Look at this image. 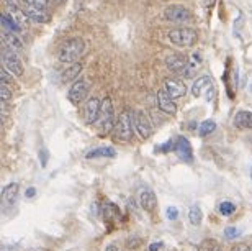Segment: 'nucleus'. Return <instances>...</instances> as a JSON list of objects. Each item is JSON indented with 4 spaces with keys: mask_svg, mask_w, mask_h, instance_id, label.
Returning a JSON list of instances; mask_svg holds the SVG:
<instances>
[{
    "mask_svg": "<svg viewBox=\"0 0 252 251\" xmlns=\"http://www.w3.org/2000/svg\"><path fill=\"white\" fill-rule=\"evenodd\" d=\"M2 41H3V44H5V48L12 49V51H15V53L23 51V43H21L18 33H13V31H3Z\"/></svg>",
    "mask_w": 252,
    "mask_h": 251,
    "instance_id": "4468645a",
    "label": "nucleus"
},
{
    "mask_svg": "<svg viewBox=\"0 0 252 251\" xmlns=\"http://www.w3.org/2000/svg\"><path fill=\"white\" fill-rule=\"evenodd\" d=\"M174 145H175V143L167 141L165 145H162V146L159 148V151H164V153H165V151H169V150H174Z\"/></svg>",
    "mask_w": 252,
    "mask_h": 251,
    "instance_id": "473e14b6",
    "label": "nucleus"
},
{
    "mask_svg": "<svg viewBox=\"0 0 252 251\" xmlns=\"http://www.w3.org/2000/svg\"><path fill=\"white\" fill-rule=\"evenodd\" d=\"M216 251H221V250H219V248H218V250H216Z\"/></svg>",
    "mask_w": 252,
    "mask_h": 251,
    "instance_id": "58836bf2",
    "label": "nucleus"
},
{
    "mask_svg": "<svg viewBox=\"0 0 252 251\" xmlns=\"http://www.w3.org/2000/svg\"><path fill=\"white\" fill-rule=\"evenodd\" d=\"M174 151L177 153L180 158L185 159V161H192L193 158V151H192V146H190V141L187 138H179L174 145Z\"/></svg>",
    "mask_w": 252,
    "mask_h": 251,
    "instance_id": "dca6fc26",
    "label": "nucleus"
},
{
    "mask_svg": "<svg viewBox=\"0 0 252 251\" xmlns=\"http://www.w3.org/2000/svg\"><path fill=\"white\" fill-rule=\"evenodd\" d=\"M157 105H159L161 112H164V114H167V115L177 114V107L174 104V98H170L165 91L157 92Z\"/></svg>",
    "mask_w": 252,
    "mask_h": 251,
    "instance_id": "ddd939ff",
    "label": "nucleus"
},
{
    "mask_svg": "<svg viewBox=\"0 0 252 251\" xmlns=\"http://www.w3.org/2000/svg\"><path fill=\"white\" fill-rule=\"evenodd\" d=\"M236 205H234L233 202H229V200H224V202L219 204V213L224 215V217H229V215H233L234 212H236Z\"/></svg>",
    "mask_w": 252,
    "mask_h": 251,
    "instance_id": "a878e982",
    "label": "nucleus"
},
{
    "mask_svg": "<svg viewBox=\"0 0 252 251\" xmlns=\"http://www.w3.org/2000/svg\"><path fill=\"white\" fill-rule=\"evenodd\" d=\"M162 246H164V243H162V241H154V243L149 245V251H159Z\"/></svg>",
    "mask_w": 252,
    "mask_h": 251,
    "instance_id": "2f4dec72",
    "label": "nucleus"
},
{
    "mask_svg": "<svg viewBox=\"0 0 252 251\" xmlns=\"http://www.w3.org/2000/svg\"><path fill=\"white\" fill-rule=\"evenodd\" d=\"M80 71H82V64L80 62H75V64H71L69 68H66L61 74L62 82H71V80H75L79 77Z\"/></svg>",
    "mask_w": 252,
    "mask_h": 251,
    "instance_id": "412c9836",
    "label": "nucleus"
},
{
    "mask_svg": "<svg viewBox=\"0 0 252 251\" xmlns=\"http://www.w3.org/2000/svg\"><path fill=\"white\" fill-rule=\"evenodd\" d=\"M188 220L193 227H200L201 225V220H203V213L198 205H192L190 210H188Z\"/></svg>",
    "mask_w": 252,
    "mask_h": 251,
    "instance_id": "4be33fe9",
    "label": "nucleus"
},
{
    "mask_svg": "<svg viewBox=\"0 0 252 251\" xmlns=\"http://www.w3.org/2000/svg\"><path fill=\"white\" fill-rule=\"evenodd\" d=\"M7 5H17V0H5Z\"/></svg>",
    "mask_w": 252,
    "mask_h": 251,
    "instance_id": "4c0bfd02",
    "label": "nucleus"
},
{
    "mask_svg": "<svg viewBox=\"0 0 252 251\" xmlns=\"http://www.w3.org/2000/svg\"><path fill=\"white\" fill-rule=\"evenodd\" d=\"M169 39L180 48H192L198 41V33L193 28H177L169 31Z\"/></svg>",
    "mask_w": 252,
    "mask_h": 251,
    "instance_id": "20e7f679",
    "label": "nucleus"
},
{
    "mask_svg": "<svg viewBox=\"0 0 252 251\" xmlns=\"http://www.w3.org/2000/svg\"><path fill=\"white\" fill-rule=\"evenodd\" d=\"M105 251H123V250H121L120 246H116V245H108L105 248Z\"/></svg>",
    "mask_w": 252,
    "mask_h": 251,
    "instance_id": "f704fd0d",
    "label": "nucleus"
},
{
    "mask_svg": "<svg viewBox=\"0 0 252 251\" xmlns=\"http://www.w3.org/2000/svg\"><path fill=\"white\" fill-rule=\"evenodd\" d=\"M164 91L167 92V96L170 98H180L187 94V87H185V84L179 79H165Z\"/></svg>",
    "mask_w": 252,
    "mask_h": 251,
    "instance_id": "f8f14e48",
    "label": "nucleus"
},
{
    "mask_svg": "<svg viewBox=\"0 0 252 251\" xmlns=\"http://www.w3.org/2000/svg\"><path fill=\"white\" fill-rule=\"evenodd\" d=\"M234 127L241 130H249L252 128V112L249 110H241L234 116Z\"/></svg>",
    "mask_w": 252,
    "mask_h": 251,
    "instance_id": "a211bd4d",
    "label": "nucleus"
},
{
    "mask_svg": "<svg viewBox=\"0 0 252 251\" xmlns=\"http://www.w3.org/2000/svg\"><path fill=\"white\" fill-rule=\"evenodd\" d=\"M251 176H252V174H251Z\"/></svg>",
    "mask_w": 252,
    "mask_h": 251,
    "instance_id": "a19ab883",
    "label": "nucleus"
},
{
    "mask_svg": "<svg viewBox=\"0 0 252 251\" xmlns=\"http://www.w3.org/2000/svg\"><path fill=\"white\" fill-rule=\"evenodd\" d=\"M7 15L10 17V19L15 21V23L20 26L21 30L25 28L26 25H28V17H26V13L21 10V8H18V5H7Z\"/></svg>",
    "mask_w": 252,
    "mask_h": 251,
    "instance_id": "2eb2a0df",
    "label": "nucleus"
},
{
    "mask_svg": "<svg viewBox=\"0 0 252 251\" xmlns=\"http://www.w3.org/2000/svg\"><path fill=\"white\" fill-rule=\"evenodd\" d=\"M167 217H169V220H175V218L179 217V210L175 207H169L167 209Z\"/></svg>",
    "mask_w": 252,
    "mask_h": 251,
    "instance_id": "7c9ffc66",
    "label": "nucleus"
},
{
    "mask_svg": "<svg viewBox=\"0 0 252 251\" xmlns=\"http://www.w3.org/2000/svg\"><path fill=\"white\" fill-rule=\"evenodd\" d=\"M18 194H20V186L17 182L8 184V186H5V189H3V200L8 205H15L18 200Z\"/></svg>",
    "mask_w": 252,
    "mask_h": 251,
    "instance_id": "6ab92c4d",
    "label": "nucleus"
},
{
    "mask_svg": "<svg viewBox=\"0 0 252 251\" xmlns=\"http://www.w3.org/2000/svg\"><path fill=\"white\" fill-rule=\"evenodd\" d=\"M249 251H252V248H249Z\"/></svg>",
    "mask_w": 252,
    "mask_h": 251,
    "instance_id": "ea45409f",
    "label": "nucleus"
},
{
    "mask_svg": "<svg viewBox=\"0 0 252 251\" xmlns=\"http://www.w3.org/2000/svg\"><path fill=\"white\" fill-rule=\"evenodd\" d=\"M134 130H136L138 135L144 138V140L152 135V123L149 116L144 114L143 110L134 112Z\"/></svg>",
    "mask_w": 252,
    "mask_h": 251,
    "instance_id": "6e6552de",
    "label": "nucleus"
},
{
    "mask_svg": "<svg viewBox=\"0 0 252 251\" xmlns=\"http://www.w3.org/2000/svg\"><path fill=\"white\" fill-rule=\"evenodd\" d=\"M100 109H102V102L98 100L97 97H90L85 104L84 109V120L87 125L97 123L98 122V116H100Z\"/></svg>",
    "mask_w": 252,
    "mask_h": 251,
    "instance_id": "9b49d317",
    "label": "nucleus"
},
{
    "mask_svg": "<svg viewBox=\"0 0 252 251\" xmlns=\"http://www.w3.org/2000/svg\"><path fill=\"white\" fill-rule=\"evenodd\" d=\"M23 12L26 13V17H28V19H30L31 21H35V23H44V21L48 20L46 12L41 10V8H36V7L25 5Z\"/></svg>",
    "mask_w": 252,
    "mask_h": 251,
    "instance_id": "aec40b11",
    "label": "nucleus"
},
{
    "mask_svg": "<svg viewBox=\"0 0 252 251\" xmlns=\"http://www.w3.org/2000/svg\"><path fill=\"white\" fill-rule=\"evenodd\" d=\"M89 91H90V84L85 79H79L71 86L69 92H67V98H69L72 104L77 105L89 97Z\"/></svg>",
    "mask_w": 252,
    "mask_h": 251,
    "instance_id": "0eeeda50",
    "label": "nucleus"
},
{
    "mask_svg": "<svg viewBox=\"0 0 252 251\" xmlns=\"http://www.w3.org/2000/svg\"><path fill=\"white\" fill-rule=\"evenodd\" d=\"M239 235H241V232L237 230L236 227H228L226 230H224V236H226V240H236Z\"/></svg>",
    "mask_w": 252,
    "mask_h": 251,
    "instance_id": "c85d7f7f",
    "label": "nucleus"
},
{
    "mask_svg": "<svg viewBox=\"0 0 252 251\" xmlns=\"http://www.w3.org/2000/svg\"><path fill=\"white\" fill-rule=\"evenodd\" d=\"M0 94H2V102H3V104H7V102L12 98V89H10V86H8L7 82L0 84Z\"/></svg>",
    "mask_w": 252,
    "mask_h": 251,
    "instance_id": "bb28decb",
    "label": "nucleus"
},
{
    "mask_svg": "<svg viewBox=\"0 0 252 251\" xmlns=\"http://www.w3.org/2000/svg\"><path fill=\"white\" fill-rule=\"evenodd\" d=\"M115 110L113 104H111L110 97H105L102 100V109H100V116H98V127H100L102 135H107L111 128H115Z\"/></svg>",
    "mask_w": 252,
    "mask_h": 251,
    "instance_id": "7ed1b4c3",
    "label": "nucleus"
},
{
    "mask_svg": "<svg viewBox=\"0 0 252 251\" xmlns=\"http://www.w3.org/2000/svg\"><path fill=\"white\" fill-rule=\"evenodd\" d=\"M216 250L218 248L215 246L213 241H205V243L200 246V251H216Z\"/></svg>",
    "mask_w": 252,
    "mask_h": 251,
    "instance_id": "c756f323",
    "label": "nucleus"
},
{
    "mask_svg": "<svg viewBox=\"0 0 252 251\" xmlns=\"http://www.w3.org/2000/svg\"><path fill=\"white\" fill-rule=\"evenodd\" d=\"M192 94L195 97H201L203 94H206V98H213V94H215V87H213V82H211L210 76H201L198 77L192 86Z\"/></svg>",
    "mask_w": 252,
    "mask_h": 251,
    "instance_id": "1a4fd4ad",
    "label": "nucleus"
},
{
    "mask_svg": "<svg viewBox=\"0 0 252 251\" xmlns=\"http://www.w3.org/2000/svg\"><path fill=\"white\" fill-rule=\"evenodd\" d=\"M164 19L172 23H187L192 19V13L183 5H169L164 10Z\"/></svg>",
    "mask_w": 252,
    "mask_h": 251,
    "instance_id": "423d86ee",
    "label": "nucleus"
},
{
    "mask_svg": "<svg viewBox=\"0 0 252 251\" xmlns=\"http://www.w3.org/2000/svg\"><path fill=\"white\" fill-rule=\"evenodd\" d=\"M165 64H167V68L172 71L174 74L187 77V73H188V58L182 56V55H170L167 59H165Z\"/></svg>",
    "mask_w": 252,
    "mask_h": 251,
    "instance_id": "9d476101",
    "label": "nucleus"
},
{
    "mask_svg": "<svg viewBox=\"0 0 252 251\" xmlns=\"http://www.w3.org/2000/svg\"><path fill=\"white\" fill-rule=\"evenodd\" d=\"M84 49L85 44L82 38L74 37L66 39L59 49V61L64 62V64H75V61L84 55Z\"/></svg>",
    "mask_w": 252,
    "mask_h": 251,
    "instance_id": "f257e3e1",
    "label": "nucleus"
},
{
    "mask_svg": "<svg viewBox=\"0 0 252 251\" xmlns=\"http://www.w3.org/2000/svg\"><path fill=\"white\" fill-rule=\"evenodd\" d=\"M215 128H216V123L213 122V120H205V122L198 127V135L200 136H208L215 132Z\"/></svg>",
    "mask_w": 252,
    "mask_h": 251,
    "instance_id": "393cba45",
    "label": "nucleus"
},
{
    "mask_svg": "<svg viewBox=\"0 0 252 251\" xmlns=\"http://www.w3.org/2000/svg\"><path fill=\"white\" fill-rule=\"evenodd\" d=\"M35 194H36V189H35V187H30V189H26V192H25V195L28 197V199H31V197H35Z\"/></svg>",
    "mask_w": 252,
    "mask_h": 251,
    "instance_id": "72a5a7b5",
    "label": "nucleus"
},
{
    "mask_svg": "<svg viewBox=\"0 0 252 251\" xmlns=\"http://www.w3.org/2000/svg\"><path fill=\"white\" fill-rule=\"evenodd\" d=\"M233 251H249V248H247L246 245H239L236 246V248H233Z\"/></svg>",
    "mask_w": 252,
    "mask_h": 251,
    "instance_id": "c9c22d12",
    "label": "nucleus"
},
{
    "mask_svg": "<svg viewBox=\"0 0 252 251\" xmlns=\"http://www.w3.org/2000/svg\"><path fill=\"white\" fill-rule=\"evenodd\" d=\"M21 2H23L25 5L41 8V10H46V7H48V0H21Z\"/></svg>",
    "mask_w": 252,
    "mask_h": 251,
    "instance_id": "cd10ccee",
    "label": "nucleus"
},
{
    "mask_svg": "<svg viewBox=\"0 0 252 251\" xmlns=\"http://www.w3.org/2000/svg\"><path fill=\"white\" fill-rule=\"evenodd\" d=\"M2 62H3V69L7 73H10L12 76H17V77H21L23 76V62H21L18 53L12 51V49L5 48L2 51Z\"/></svg>",
    "mask_w": 252,
    "mask_h": 251,
    "instance_id": "39448f33",
    "label": "nucleus"
},
{
    "mask_svg": "<svg viewBox=\"0 0 252 251\" xmlns=\"http://www.w3.org/2000/svg\"><path fill=\"white\" fill-rule=\"evenodd\" d=\"M115 138L123 143L131 141L134 132V114L129 110H123L118 115V120L115 123Z\"/></svg>",
    "mask_w": 252,
    "mask_h": 251,
    "instance_id": "f03ea898",
    "label": "nucleus"
},
{
    "mask_svg": "<svg viewBox=\"0 0 252 251\" xmlns=\"http://www.w3.org/2000/svg\"><path fill=\"white\" fill-rule=\"evenodd\" d=\"M0 20H2V26L5 31H13V33H20L21 28L18 26L15 21H13L10 17L7 15V13H2V17H0Z\"/></svg>",
    "mask_w": 252,
    "mask_h": 251,
    "instance_id": "b1692460",
    "label": "nucleus"
},
{
    "mask_svg": "<svg viewBox=\"0 0 252 251\" xmlns=\"http://www.w3.org/2000/svg\"><path fill=\"white\" fill-rule=\"evenodd\" d=\"M115 150L113 148H97V150H92L87 154V158H113Z\"/></svg>",
    "mask_w": 252,
    "mask_h": 251,
    "instance_id": "5701e85b",
    "label": "nucleus"
},
{
    "mask_svg": "<svg viewBox=\"0 0 252 251\" xmlns=\"http://www.w3.org/2000/svg\"><path fill=\"white\" fill-rule=\"evenodd\" d=\"M139 204H141V207L146 210V212H152L157 205L156 194L151 189H143L141 194H139Z\"/></svg>",
    "mask_w": 252,
    "mask_h": 251,
    "instance_id": "f3484780",
    "label": "nucleus"
},
{
    "mask_svg": "<svg viewBox=\"0 0 252 251\" xmlns=\"http://www.w3.org/2000/svg\"><path fill=\"white\" fill-rule=\"evenodd\" d=\"M215 2H216V0H203V3H205L206 7H211V5H213Z\"/></svg>",
    "mask_w": 252,
    "mask_h": 251,
    "instance_id": "e433bc0d",
    "label": "nucleus"
}]
</instances>
